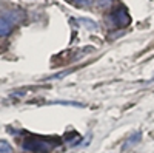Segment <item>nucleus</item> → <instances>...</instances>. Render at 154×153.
Instances as JSON below:
<instances>
[{
    "instance_id": "1",
    "label": "nucleus",
    "mask_w": 154,
    "mask_h": 153,
    "mask_svg": "<svg viewBox=\"0 0 154 153\" xmlns=\"http://www.w3.org/2000/svg\"><path fill=\"white\" fill-rule=\"evenodd\" d=\"M56 138H43V136H28L23 141V148L32 153H49L57 145Z\"/></svg>"
},
{
    "instance_id": "2",
    "label": "nucleus",
    "mask_w": 154,
    "mask_h": 153,
    "mask_svg": "<svg viewBox=\"0 0 154 153\" xmlns=\"http://www.w3.org/2000/svg\"><path fill=\"white\" fill-rule=\"evenodd\" d=\"M111 20H112V23H116V25H122V27H126L128 23H130V14L126 12V9H123V8H119L117 11H114L112 14H111Z\"/></svg>"
},
{
    "instance_id": "3",
    "label": "nucleus",
    "mask_w": 154,
    "mask_h": 153,
    "mask_svg": "<svg viewBox=\"0 0 154 153\" xmlns=\"http://www.w3.org/2000/svg\"><path fill=\"white\" fill-rule=\"evenodd\" d=\"M11 28H12L11 22L3 19V17H0V36H8L11 33Z\"/></svg>"
},
{
    "instance_id": "4",
    "label": "nucleus",
    "mask_w": 154,
    "mask_h": 153,
    "mask_svg": "<svg viewBox=\"0 0 154 153\" xmlns=\"http://www.w3.org/2000/svg\"><path fill=\"white\" fill-rule=\"evenodd\" d=\"M0 153H12V147L6 141H0Z\"/></svg>"
}]
</instances>
